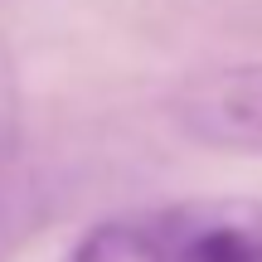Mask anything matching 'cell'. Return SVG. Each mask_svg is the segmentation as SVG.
I'll return each mask as SVG.
<instances>
[{"instance_id":"cell-1","label":"cell","mask_w":262,"mask_h":262,"mask_svg":"<svg viewBox=\"0 0 262 262\" xmlns=\"http://www.w3.org/2000/svg\"><path fill=\"white\" fill-rule=\"evenodd\" d=\"M63 262H262V199H175L93 224Z\"/></svg>"},{"instance_id":"cell-3","label":"cell","mask_w":262,"mask_h":262,"mask_svg":"<svg viewBox=\"0 0 262 262\" xmlns=\"http://www.w3.org/2000/svg\"><path fill=\"white\" fill-rule=\"evenodd\" d=\"M10 185H15V146H10V136L0 131V204L10 199Z\"/></svg>"},{"instance_id":"cell-2","label":"cell","mask_w":262,"mask_h":262,"mask_svg":"<svg viewBox=\"0 0 262 262\" xmlns=\"http://www.w3.org/2000/svg\"><path fill=\"white\" fill-rule=\"evenodd\" d=\"M170 117L209 150L262 156V58L194 73L170 97Z\"/></svg>"}]
</instances>
